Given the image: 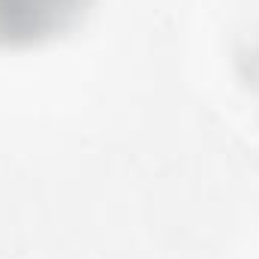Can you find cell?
<instances>
[{"label":"cell","instance_id":"1","mask_svg":"<svg viewBox=\"0 0 259 259\" xmlns=\"http://www.w3.org/2000/svg\"><path fill=\"white\" fill-rule=\"evenodd\" d=\"M88 0H0V46H30L69 30Z\"/></svg>","mask_w":259,"mask_h":259}]
</instances>
